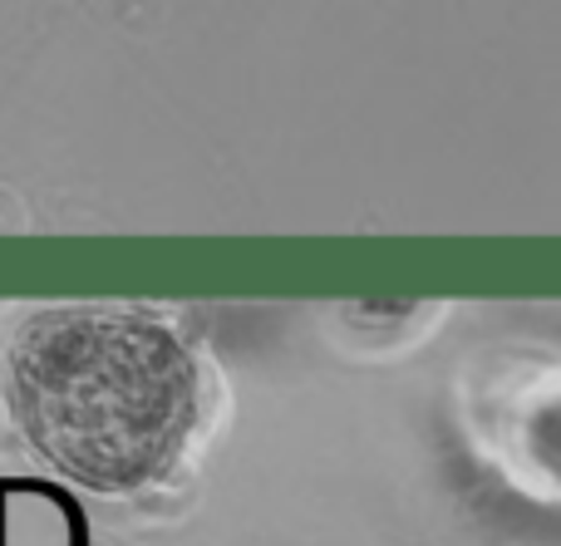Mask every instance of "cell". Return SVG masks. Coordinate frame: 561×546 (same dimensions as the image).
I'll return each instance as SVG.
<instances>
[{"label": "cell", "mask_w": 561, "mask_h": 546, "mask_svg": "<svg viewBox=\"0 0 561 546\" xmlns=\"http://www.w3.org/2000/svg\"><path fill=\"white\" fill-rule=\"evenodd\" d=\"M203 404L197 355L168 321L124 305H59L10 345V414L69 483L138 492L183 458Z\"/></svg>", "instance_id": "obj_1"}]
</instances>
